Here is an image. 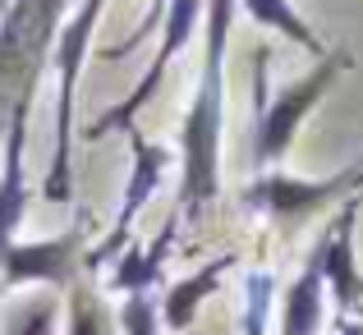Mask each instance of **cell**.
<instances>
[{
    "label": "cell",
    "mask_w": 363,
    "mask_h": 335,
    "mask_svg": "<svg viewBox=\"0 0 363 335\" xmlns=\"http://www.w3.org/2000/svg\"><path fill=\"white\" fill-rule=\"evenodd\" d=\"M83 229H65L51 239H14L0 262V299L5 290H23V285H51V290H69L79 280V257Z\"/></svg>",
    "instance_id": "cell-9"
},
{
    "label": "cell",
    "mask_w": 363,
    "mask_h": 335,
    "mask_svg": "<svg viewBox=\"0 0 363 335\" xmlns=\"http://www.w3.org/2000/svg\"><path fill=\"white\" fill-rule=\"evenodd\" d=\"M65 335H111L116 331V312L101 303V294L88 280H74L65 290V317H60Z\"/></svg>",
    "instance_id": "cell-15"
},
{
    "label": "cell",
    "mask_w": 363,
    "mask_h": 335,
    "mask_svg": "<svg viewBox=\"0 0 363 335\" xmlns=\"http://www.w3.org/2000/svg\"><path fill=\"white\" fill-rule=\"evenodd\" d=\"M28 110H33V88L14 101L9 129H5V157H0V262H5L9 244L18 239V225H23V216H28V170H23Z\"/></svg>",
    "instance_id": "cell-10"
},
{
    "label": "cell",
    "mask_w": 363,
    "mask_h": 335,
    "mask_svg": "<svg viewBox=\"0 0 363 335\" xmlns=\"http://www.w3.org/2000/svg\"><path fill=\"white\" fill-rule=\"evenodd\" d=\"M359 212H363V188L350 193L336 207L331 225L318 234L313 253L322 266V285H327V299L336 303L340 317H359L363 308V271H359Z\"/></svg>",
    "instance_id": "cell-8"
},
{
    "label": "cell",
    "mask_w": 363,
    "mask_h": 335,
    "mask_svg": "<svg viewBox=\"0 0 363 335\" xmlns=\"http://www.w3.org/2000/svg\"><path fill=\"white\" fill-rule=\"evenodd\" d=\"M166 9H170V0H152V5H147V14H143V28H138V33H133V37H129L124 46H106L101 55H106V60H116V55L133 51V46H138V42H143L147 33H161V18H166Z\"/></svg>",
    "instance_id": "cell-19"
},
{
    "label": "cell",
    "mask_w": 363,
    "mask_h": 335,
    "mask_svg": "<svg viewBox=\"0 0 363 335\" xmlns=\"http://www.w3.org/2000/svg\"><path fill=\"white\" fill-rule=\"evenodd\" d=\"M101 14H106V0H83L69 14V23L55 37L51 64L60 74V97H55V157H51V175H46L42 193L51 203H69L74 193V97H79V74L83 60H88L92 33H97Z\"/></svg>",
    "instance_id": "cell-4"
},
{
    "label": "cell",
    "mask_w": 363,
    "mask_h": 335,
    "mask_svg": "<svg viewBox=\"0 0 363 335\" xmlns=\"http://www.w3.org/2000/svg\"><path fill=\"white\" fill-rule=\"evenodd\" d=\"M175 234H179V212L161 225V234L152 244L143 239H129L124 253L111 262V276H106V290L111 294H138V290H157L161 276H166V257L175 248Z\"/></svg>",
    "instance_id": "cell-11"
},
{
    "label": "cell",
    "mask_w": 363,
    "mask_h": 335,
    "mask_svg": "<svg viewBox=\"0 0 363 335\" xmlns=\"http://www.w3.org/2000/svg\"><path fill=\"white\" fill-rule=\"evenodd\" d=\"M124 138H129V152H133L129 184H124L116 225H111V229H106V239H101V244L92 248L88 257H83V266H88V271H101V266H111V262H116V257L124 253V244L133 239V225H138L143 207L152 203V193L161 188V179H166V170H170V152L161 147V142H152L147 133L138 129V124H129V129H124Z\"/></svg>",
    "instance_id": "cell-6"
},
{
    "label": "cell",
    "mask_w": 363,
    "mask_h": 335,
    "mask_svg": "<svg viewBox=\"0 0 363 335\" xmlns=\"http://www.w3.org/2000/svg\"><path fill=\"white\" fill-rule=\"evenodd\" d=\"M272 294L276 276L267 266L244 276V335H267V317H272Z\"/></svg>",
    "instance_id": "cell-17"
},
{
    "label": "cell",
    "mask_w": 363,
    "mask_h": 335,
    "mask_svg": "<svg viewBox=\"0 0 363 335\" xmlns=\"http://www.w3.org/2000/svg\"><path fill=\"white\" fill-rule=\"evenodd\" d=\"M240 0H207L203 69L194 101L179 124V216H203L221 193V138H225V46Z\"/></svg>",
    "instance_id": "cell-1"
},
{
    "label": "cell",
    "mask_w": 363,
    "mask_h": 335,
    "mask_svg": "<svg viewBox=\"0 0 363 335\" xmlns=\"http://www.w3.org/2000/svg\"><path fill=\"white\" fill-rule=\"evenodd\" d=\"M240 9L248 14V23L257 28H272V33H281L285 42L303 46L308 55H327V46H322V37L313 33V23L299 14V9L290 5V0H240Z\"/></svg>",
    "instance_id": "cell-14"
},
{
    "label": "cell",
    "mask_w": 363,
    "mask_h": 335,
    "mask_svg": "<svg viewBox=\"0 0 363 335\" xmlns=\"http://www.w3.org/2000/svg\"><path fill=\"white\" fill-rule=\"evenodd\" d=\"M69 0H14L0 18V129L14 101L37 88V74L51 60L55 37L65 28Z\"/></svg>",
    "instance_id": "cell-3"
},
{
    "label": "cell",
    "mask_w": 363,
    "mask_h": 335,
    "mask_svg": "<svg viewBox=\"0 0 363 335\" xmlns=\"http://www.w3.org/2000/svg\"><path fill=\"white\" fill-rule=\"evenodd\" d=\"M267 64H272V51H267V46H257V51H253V97H257L253 161H257V170H276L285 161V152L294 147L303 120L318 110V101L327 97V92L336 88V79L350 69V55L345 51L318 55V64H313L303 79L285 83L276 97L267 92Z\"/></svg>",
    "instance_id": "cell-2"
},
{
    "label": "cell",
    "mask_w": 363,
    "mask_h": 335,
    "mask_svg": "<svg viewBox=\"0 0 363 335\" xmlns=\"http://www.w3.org/2000/svg\"><path fill=\"white\" fill-rule=\"evenodd\" d=\"M203 18H207V0H170V9H166V18H161V46H157V55L147 60V69H143V79L133 83V92L120 101L116 110H106L97 124L88 129V138L97 142V138H106L111 129H129L133 120H138V110L147 106L152 97H157V88H161V79H166V69H170V60H175L179 51L189 46V37L203 28Z\"/></svg>",
    "instance_id": "cell-7"
},
{
    "label": "cell",
    "mask_w": 363,
    "mask_h": 335,
    "mask_svg": "<svg viewBox=\"0 0 363 335\" xmlns=\"http://www.w3.org/2000/svg\"><path fill=\"white\" fill-rule=\"evenodd\" d=\"M60 317H65L60 303L46 299V294H37V299L18 303V308L9 312L5 335H55V331H60Z\"/></svg>",
    "instance_id": "cell-18"
},
{
    "label": "cell",
    "mask_w": 363,
    "mask_h": 335,
    "mask_svg": "<svg viewBox=\"0 0 363 335\" xmlns=\"http://www.w3.org/2000/svg\"><path fill=\"white\" fill-rule=\"evenodd\" d=\"M359 188H363V157L327 179H303V175H285V170H257V179L244 188V207L267 216L281 229H294V225L313 221L318 212H327V207H340Z\"/></svg>",
    "instance_id": "cell-5"
},
{
    "label": "cell",
    "mask_w": 363,
    "mask_h": 335,
    "mask_svg": "<svg viewBox=\"0 0 363 335\" xmlns=\"http://www.w3.org/2000/svg\"><path fill=\"white\" fill-rule=\"evenodd\" d=\"M235 262L240 257L225 253V257H212V262H203L198 271H189L184 280H175L166 290V299H161V322H166V331L184 335L189 327L198 322V312H203V303L212 299L216 290H221V280L235 271Z\"/></svg>",
    "instance_id": "cell-12"
},
{
    "label": "cell",
    "mask_w": 363,
    "mask_h": 335,
    "mask_svg": "<svg viewBox=\"0 0 363 335\" xmlns=\"http://www.w3.org/2000/svg\"><path fill=\"white\" fill-rule=\"evenodd\" d=\"M116 327H120V335H161L166 331V322H161V299L152 290L124 294V303L116 312Z\"/></svg>",
    "instance_id": "cell-16"
},
{
    "label": "cell",
    "mask_w": 363,
    "mask_h": 335,
    "mask_svg": "<svg viewBox=\"0 0 363 335\" xmlns=\"http://www.w3.org/2000/svg\"><path fill=\"white\" fill-rule=\"evenodd\" d=\"M336 335H363V322L359 317H336Z\"/></svg>",
    "instance_id": "cell-20"
},
{
    "label": "cell",
    "mask_w": 363,
    "mask_h": 335,
    "mask_svg": "<svg viewBox=\"0 0 363 335\" xmlns=\"http://www.w3.org/2000/svg\"><path fill=\"white\" fill-rule=\"evenodd\" d=\"M322 322H327V285H322L318 253H308V262L299 266V276L281 299V331L276 335H318Z\"/></svg>",
    "instance_id": "cell-13"
}]
</instances>
